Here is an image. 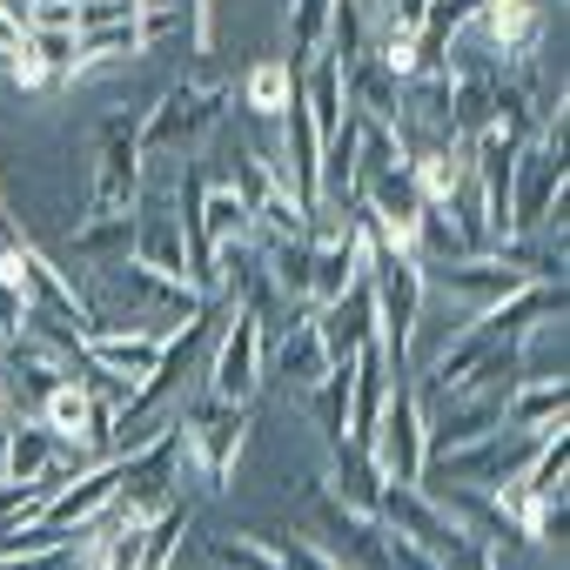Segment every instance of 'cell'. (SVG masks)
<instances>
[{
	"instance_id": "cell-17",
	"label": "cell",
	"mask_w": 570,
	"mask_h": 570,
	"mask_svg": "<svg viewBox=\"0 0 570 570\" xmlns=\"http://www.w3.org/2000/svg\"><path fill=\"white\" fill-rule=\"evenodd\" d=\"M343 95H350V108L370 121V128H396V108H403V81L376 61V55H363V61H350L343 68Z\"/></svg>"
},
{
	"instance_id": "cell-13",
	"label": "cell",
	"mask_w": 570,
	"mask_h": 570,
	"mask_svg": "<svg viewBox=\"0 0 570 570\" xmlns=\"http://www.w3.org/2000/svg\"><path fill=\"white\" fill-rule=\"evenodd\" d=\"M135 28H141V55H215V14L208 0H135Z\"/></svg>"
},
{
	"instance_id": "cell-20",
	"label": "cell",
	"mask_w": 570,
	"mask_h": 570,
	"mask_svg": "<svg viewBox=\"0 0 570 570\" xmlns=\"http://www.w3.org/2000/svg\"><path fill=\"white\" fill-rule=\"evenodd\" d=\"M303 410L316 416V430H323V443L336 450V443H350V363H330L323 370V383L303 396Z\"/></svg>"
},
{
	"instance_id": "cell-16",
	"label": "cell",
	"mask_w": 570,
	"mask_h": 570,
	"mask_svg": "<svg viewBox=\"0 0 570 570\" xmlns=\"http://www.w3.org/2000/svg\"><path fill=\"white\" fill-rule=\"evenodd\" d=\"M135 255L161 275H181L188 282V262H181V222H175V195H148L141 181V202H135ZM195 289V282H188Z\"/></svg>"
},
{
	"instance_id": "cell-9",
	"label": "cell",
	"mask_w": 570,
	"mask_h": 570,
	"mask_svg": "<svg viewBox=\"0 0 570 570\" xmlns=\"http://www.w3.org/2000/svg\"><path fill=\"white\" fill-rule=\"evenodd\" d=\"M376 517H383L390 530H403L416 550H430L443 570H463V563L483 550V543H470V537H463V530H456V523H450L436 503H430V490H423V483H383V497H376Z\"/></svg>"
},
{
	"instance_id": "cell-18",
	"label": "cell",
	"mask_w": 570,
	"mask_h": 570,
	"mask_svg": "<svg viewBox=\"0 0 570 570\" xmlns=\"http://www.w3.org/2000/svg\"><path fill=\"white\" fill-rule=\"evenodd\" d=\"M563 410H570V383L563 376H523V383H510L503 430H557Z\"/></svg>"
},
{
	"instance_id": "cell-33",
	"label": "cell",
	"mask_w": 570,
	"mask_h": 570,
	"mask_svg": "<svg viewBox=\"0 0 570 570\" xmlns=\"http://www.w3.org/2000/svg\"><path fill=\"white\" fill-rule=\"evenodd\" d=\"M0 483H8V430H0Z\"/></svg>"
},
{
	"instance_id": "cell-21",
	"label": "cell",
	"mask_w": 570,
	"mask_h": 570,
	"mask_svg": "<svg viewBox=\"0 0 570 570\" xmlns=\"http://www.w3.org/2000/svg\"><path fill=\"white\" fill-rule=\"evenodd\" d=\"M330 8H336V0H289V55H282V61H289L296 81L330 48Z\"/></svg>"
},
{
	"instance_id": "cell-30",
	"label": "cell",
	"mask_w": 570,
	"mask_h": 570,
	"mask_svg": "<svg viewBox=\"0 0 570 570\" xmlns=\"http://www.w3.org/2000/svg\"><path fill=\"white\" fill-rule=\"evenodd\" d=\"M75 21H81V28H115V21H135V0H75Z\"/></svg>"
},
{
	"instance_id": "cell-7",
	"label": "cell",
	"mask_w": 570,
	"mask_h": 570,
	"mask_svg": "<svg viewBox=\"0 0 570 570\" xmlns=\"http://www.w3.org/2000/svg\"><path fill=\"white\" fill-rule=\"evenodd\" d=\"M303 510H309V537L343 563V570H396L390 563V530L376 510H350L330 497V483H309L303 490Z\"/></svg>"
},
{
	"instance_id": "cell-12",
	"label": "cell",
	"mask_w": 570,
	"mask_h": 570,
	"mask_svg": "<svg viewBox=\"0 0 570 570\" xmlns=\"http://www.w3.org/2000/svg\"><path fill=\"white\" fill-rule=\"evenodd\" d=\"M543 28H550V8L543 0H483V8L463 21V35L490 55V61H530L543 48Z\"/></svg>"
},
{
	"instance_id": "cell-4",
	"label": "cell",
	"mask_w": 570,
	"mask_h": 570,
	"mask_svg": "<svg viewBox=\"0 0 570 570\" xmlns=\"http://www.w3.org/2000/svg\"><path fill=\"white\" fill-rule=\"evenodd\" d=\"M363 275H370V296H376V350L390 363V383H410V350H416V323H423V296H430L423 262L370 248Z\"/></svg>"
},
{
	"instance_id": "cell-14",
	"label": "cell",
	"mask_w": 570,
	"mask_h": 570,
	"mask_svg": "<svg viewBox=\"0 0 570 570\" xmlns=\"http://www.w3.org/2000/svg\"><path fill=\"white\" fill-rule=\"evenodd\" d=\"M323 370H330V350H323V336H316L309 316H289V323L268 336V370H262V383H282V390H289V403H303V396L323 383Z\"/></svg>"
},
{
	"instance_id": "cell-15",
	"label": "cell",
	"mask_w": 570,
	"mask_h": 570,
	"mask_svg": "<svg viewBox=\"0 0 570 570\" xmlns=\"http://www.w3.org/2000/svg\"><path fill=\"white\" fill-rule=\"evenodd\" d=\"M309 323H316V336H323L330 363H350L363 343H376V296H370V275H356L336 303L309 309Z\"/></svg>"
},
{
	"instance_id": "cell-1",
	"label": "cell",
	"mask_w": 570,
	"mask_h": 570,
	"mask_svg": "<svg viewBox=\"0 0 570 570\" xmlns=\"http://www.w3.org/2000/svg\"><path fill=\"white\" fill-rule=\"evenodd\" d=\"M81 296L88 303H121V309H108V316H95V330H121V336H168V330H181L188 316H202V303L208 296H195L181 275H161V268H148L141 255H115V262H95V275L81 282Z\"/></svg>"
},
{
	"instance_id": "cell-3",
	"label": "cell",
	"mask_w": 570,
	"mask_h": 570,
	"mask_svg": "<svg viewBox=\"0 0 570 570\" xmlns=\"http://www.w3.org/2000/svg\"><path fill=\"white\" fill-rule=\"evenodd\" d=\"M228 115V81L208 55H195V68L181 81L161 88V101L141 115V155H181L195 141H208V128Z\"/></svg>"
},
{
	"instance_id": "cell-24",
	"label": "cell",
	"mask_w": 570,
	"mask_h": 570,
	"mask_svg": "<svg viewBox=\"0 0 570 570\" xmlns=\"http://www.w3.org/2000/svg\"><path fill=\"white\" fill-rule=\"evenodd\" d=\"M202 235L222 248V242H242V235H255V222H248V208H242V195L235 188H222V181H208L202 188Z\"/></svg>"
},
{
	"instance_id": "cell-25",
	"label": "cell",
	"mask_w": 570,
	"mask_h": 570,
	"mask_svg": "<svg viewBox=\"0 0 570 570\" xmlns=\"http://www.w3.org/2000/svg\"><path fill=\"white\" fill-rule=\"evenodd\" d=\"M141 55V28L135 21H115V28H81L75 35V75L95 68V61H128Z\"/></svg>"
},
{
	"instance_id": "cell-23",
	"label": "cell",
	"mask_w": 570,
	"mask_h": 570,
	"mask_svg": "<svg viewBox=\"0 0 570 570\" xmlns=\"http://www.w3.org/2000/svg\"><path fill=\"white\" fill-rule=\"evenodd\" d=\"M75 255H88V262L135 255V208H128V215H88V222L75 228Z\"/></svg>"
},
{
	"instance_id": "cell-10",
	"label": "cell",
	"mask_w": 570,
	"mask_h": 570,
	"mask_svg": "<svg viewBox=\"0 0 570 570\" xmlns=\"http://www.w3.org/2000/svg\"><path fill=\"white\" fill-rule=\"evenodd\" d=\"M262 370H268V330L248 309H228V323L215 336V356H208V390L222 403H255Z\"/></svg>"
},
{
	"instance_id": "cell-32",
	"label": "cell",
	"mask_w": 570,
	"mask_h": 570,
	"mask_svg": "<svg viewBox=\"0 0 570 570\" xmlns=\"http://www.w3.org/2000/svg\"><path fill=\"white\" fill-rule=\"evenodd\" d=\"M21 41H28V28H21V21H8V14H0V55H14Z\"/></svg>"
},
{
	"instance_id": "cell-29",
	"label": "cell",
	"mask_w": 570,
	"mask_h": 570,
	"mask_svg": "<svg viewBox=\"0 0 570 570\" xmlns=\"http://www.w3.org/2000/svg\"><path fill=\"white\" fill-rule=\"evenodd\" d=\"M28 41L61 68V81H75V35H61V28H28Z\"/></svg>"
},
{
	"instance_id": "cell-11",
	"label": "cell",
	"mask_w": 570,
	"mask_h": 570,
	"mask_svg": "<svg viewBox=\"0 0 570 570\" xmlns=\"http://www.w3.org/2000/svg\"><path fill=\"white\" fill-rule=\"evenodd\" d=\"M370 456H376V470H383L390 483H416V476H423L430 443H423V403H416V383H390L383 416H376V430H370Z\"/></svg>"
},
{
	"instance_id": "cell-26",
	"label": "cell",
	"mask_w": 570,
	"mask_h": 570,
	"mask_svg": "<svg viewBox=\"0 0 570 570\" xmlns=\"http://www.w3.org/2000/svg\"><path fill=\"white\" fill-rule=\"evenodd\" d=\"M208 557H215L222 570H282V557H275L268 530H242V537H208Z\"/></svg>"
},
{
	"instance_id": "cell-5",
	"label": "cell",
	"mask_w": 570,
	"mask_h": 570,
	"mask_svg": "<svg viewBox=\"0 0 570 570\" xmlns=\"http://www.w3.org/2000/svg\"><path fill=\"white\" fill-rule=\"evenodd\" d=\"M550 430H490V436H470L456 450H430L423 456V476L430 483H470V490H503L530 470V456L543 450Z\"/></svg>"
},
{
	"instance_id": "cell-22",
	"label": "cell",
	"mask_w": 570,
	"mask_h": 570,
	"mask_svg": "<svg viewBox=\"0 0 570 570\" xmlns=\"http://www.w3.org/2000/svg\"><path fill=\"white\" fill-rule=\"evenodd\" d=\"M289 95H296V75H289V61H282V55H268V61H255L242 75V108L248 115H282V108H289Z\"/></svg>"
},
{
	"instance_id": "cell-6",
	"label": "cell",
	"mask_w": 570,
	"mask_h": 570,
	"mask_svg": "<svg viewBox=\"0 0 570 570\" xmlns=\"http://www.w3.org/2000/svg\"><path fill=\"white\" fill-rule=\"evenodd\" d=\"M0 282H14V296L28 303V316H55V323H68V330H95V316H88V296H81V282L68 275V268H55L35 242H21V235H0Z\"/></svg>"
},
{
	"instance_id": "cell-31",
	"label": "cell",
	"mask_w": 570,
	"mask_h": 570,
	"mask_svg": "<svg viewBox=\"0 0 570 570\" xmlns=\"http://www.w3.org/2000/svg\"><path fill=\"white\" fill-rule=\"evenodd\" d=\"M21 316H28V303L14 296V282H0V350L21 336Z\"/></svg>"
},
{
	"instance_id": "cell-34",
	"label": "cell",
	"mask_w": 570,
	"mask_h": 570,
	"mask_svg": "<svg viewBox=\"0 0 570 570\" xmlns=\"http://www.w3.org/2000/svg\"><path fill=\"white\" fill-rule=\"evenodd\" d=\"M476 8H483V0H470V14H476Z\"/></svg>"
},
{
	"instance_id": "cell-27",
	"label": "cell",
	"mask_w": 570,
	"mask_h": 570,
	"mask_svg": "<svg viewBox=\"0 0 570 570\" xmlns=\"http://www.w3.org/2000/svg\"><path fill=\"white\" fill-rule=\"evenodd\" d=\"M8 81H14L21 95H48V88H61V68H55L35 41H21V48L8 55Z\"/></svg>"
},
{
	"instance_id": "cell-8",
	"label": "cell",
	"mask_w": 570,
	"mask_h": 570,
	"mask_svg": "<svg viewBox=\"0 0 570 570\" xmlns=\"http://www.w3.org/2000/svg\"><path fill=\"white\" fill-rule=\"evenodd\" d=\"M141 115L115 108L95 121V202L88 215H128L141 202Z\"/></svg>"
},
{
	"instance_id": "cell-2",
	"label": "cell",
	"mask_w": 570,
	"mask_h": 570,
	"mask_svg": "<svg viewBox=\"0 0 570 570\" xmlns=\"http://www.w3.org/2000/svg\"><path fill=\"white\" fill-rule=\"evenodd\" d=\"M248 436V403H222L215 390H202L181 416H175V483H202V497H222L235 476Z\"/></svg>"
},
{
	"instance_id": "cell-19",
	"label": "cell",
	"mask_w": 570,
	"mask_h": 570,
	"mask_svg": "<svg viewBox=\"0 0 570 570\" xmlns=\"http://www.w3.org/2000/svg\"><path fill=\"white\" fill-rule=\"evenodd\" d=\"M330 463H336V470L323 476V483H330V497H336V503H350V510H376V497H383V483H390V476L376 470L370 443H336V450H330Z\"/></svg>"
},
{
	"instance_id": "cell-28",
	"label": "cell",
	"mask_w": 570,
	"mask_h": 570,
	"mask_svg": "<svg viewBox=\"0 0 570 570\" xmlns=\"http://www.w3.org/2000/svg\"><path fill=\"white\" fill-rule=\"evenodd\" d=\"M268 543H275V557H282V570H343L309 530H268Z\"/></svg>"
}]
</instances>
